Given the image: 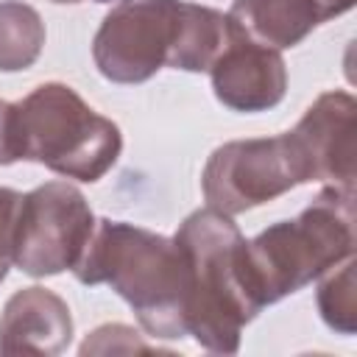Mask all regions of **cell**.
<instances>
[{
  "mask_svg": "<svg viewBox=\"0 0 357 357\" xmlns=\"http://www.w3.org/2000/svg\"><path fill=\"white\" fill-rule=\"evenodd\" d=\"M73 271L84 284H112L148 335L167 340L187 335L190 268L176 240L103 218Z\"/></svg>",
  "mask_w": 357,
  "mask_h": 357,
  "instance_id": "cell-1",
  "label": "cell"
},
{
  "mask_svg": "<svg viewBox=\"0 0 357 357\" xmlns=\"http://www.w3.org/2000/svg\"><path fill=\"white\" fill-rule=\"evenodd\" d=\"M190 268L187 335L215 354H234L240 332L262 310L251 290L245 237L226 212H192L173 237Z\"/></svg>",
  "mask_w": 357,
  "mask_h": 357,
  "instance_id": "cell-2",
  "label": "cell"
},
{
  "mask_svg": "<svg viewBox=\"0 0 357 357\" xmlns=\"http://www.w3.org/2000/svg\"><path fill=\"white\" fill-rule=\"evenodd\" d=\"M354 251V190L326 187L296 218L245 240V265L257 301L273 304Z\"/></svg>",
  "mask_w": 357,
  "mask_h": 357,
  "instance_id": "cell-3",
  "label": "cell"
},
{
  "mask_svg": "<svg viewBox=\"0 0 357 357\" xmlns=\"http://www.w3.org/2000/svg\"><path fill=\"white\" fill-rule=\"evenodd\" d=\"M17 145L20 159L39 162L67 178L98 181L117 162L123 134L73 86L53 81L17 103Z\"/></svg>",
  "mask_w": 357,
  "mask_h": 357,
  "instance_id": "cell-4",
  "label": "cell"
},
{
  "mask_svg": "<svg viewBox=\"0 0 357 357\" xmlns=\"http://www.w3.org/2000/svg\"><path fill=\"white\" fill-rule=\"evenodd\" d=\"M187 0H123L100 22L92 59L114 84H142L162 67L181 64Z\"/></svg>",
  "mask_w": 357,
  "mask_h": 357,
  "instance_id": "cell-5",
  "label": "cell"
},
{
  "mask_svg": "<svg viewBox=\"0 0 357 357\" xmlns=\"http://www.w3.org/2000/svg\"><path fill=\"white\" fill-rule=\"evenodd\" d=\"M95 231L84 192L67 181H47L22 195L14 265L28 276H53L75 268Z\"/></svg>",
  "mask_w": 357,
  "mask_h": 357,
  "instance_id": "cell-6",
  "label": "cell"
},
{
  "mask_svg": "<svg viewBox=\"0 0 357 357\" xmlns=\"http://www.w3.org/2000/svg\"><path fill=\"white\" fill-rule=\"evenodd\" d=\"M298 184L304 173L287 134L226 142L212 151L201 176L206 204L226 215L268 204Z\"/></svg>",
  "mask_w": 357,
  "mask_h": 357,
  "instance_id": "cell-7",
  "label": "cell"
},
{
  "mask_svg": "<svg viewBox=\"0 0 357 357\" xmlns=\"http://www.w3.org/2000/svg\"><path fill=\"white\" fill-rule=\"evenodd\" d=\"M354 98L335 89L318 95L296 128L284 131L304 181H329V187L354 190Z\"/></svg>",
  "mask_w": 357,
  "mask_h": 357,
  "instance_id": "cell-8",
  "label": "cell"
},
{
  "mask_svg": "<svg viewBox=\"0 0 357 357\" xmlns=\"http://www.w3.org/2000/svg\"><path fill=\"white\" fill-rule=\"evenodd\" d=\"M215 98L234 112L273 109L287 89V70L279 50L248 39L240 28L209 67Z\"/></svg>",
  "mask_w": 357,
  "mask_h": 357,
  "instance_id": "cell-9",
  "label": "cell"
},
{
  "mask_svg": "<svg viewBox=\"0 0 357 357\" xmlns=\"http://www.w3.org/2000/svg\"><path fill=\"white\" fill-rule=\"evenodd\" d=\"M73 340V318L64 298L47 287L17 290L0 315V354H61Z\"/></svg>",
  "mask_w": 357,
  "mask_h": 357,
  "instance_id": "cell-10",
  "label": "cell"
},
{
  "mask_svg": "<svg viewBox=\"0 0 357 357\" xmlns=\"http://www.w3.org/2000/svg\"><path fill=\"white\" fill-rule=\"evenodd\" d=\"M229 17L248 39L273 50L298 45L324 22L315 0H234Z\"/></svg>",
  "mask_w": 357,
  "mask_h": 357,
  "instance_id": "cell-11",
  "label": "cell"
},
{
  "mask_svg": "<svg viewBox=\"0 0 357 357\" xmlns=\"http://www.w3.org/2000/svg\"><path fill=\"white\" fill-rule=\"evenodd\" d=\"M45 45V22L39 11L20 0L0 3V70H28Z\"/></svg>",
  "mask_w": 357,
  "mask_h": 357,
  "instance_id": "cell-12",
  "label": "cell"
},
{
  "mask_svg": "<svg viewBox=\"0 0 357 357\" xmlns=\"http://www.w3.org/2000/svg\"><path fill=\"white\" fill-rule=\"evenodd\" d=\"M321 318L340 335H354L357 329V284H354V259L346 257L343 265L329 273L318 287Z\"/></svg>",
  "mask_w": 357,
  "mask_h": 357,
  "instance_id": "cell-13",
  "label": "cell"
},
{
  "mask_svg": "<svg viewBox=\"0 0 357 357\" xmlns=\"http://www.w3.org/2000/svg\"><path fill=\"white\" fill-rule=\"evenodd\" d=\"M137 354V351H153V346L142 343L131 326L123 324H106L95 329L84 343H81V357L86 354Z\"/></svg>",
  "mask_w": 357,
  "mask_h": 357,
  "instance_id": "cell-14",
  "label": "cell"
},
{
  "mask_svg": "<svg viewBox=\"0 0 357 357\" xmlns=\"http://www.w3.org/2000/svg\"><path fill=\"white\" fill-rule=\"evenodd\" d=\"M20 204L22 195L17 190L0 187V276H6L14 262V231H17Z\"/></svg>",
  "mask_w": 357,
  "mask_h": 357,
  "instance_id": "cell-15",
  "label": "cell"
},
{
  "mask_svg": "<svg viewBox=\"0 0 357 357\" xmlns=\"http://www.w3.org/2000/svg\"><path fill=\"white\" fill-rule=\"evenodd\" d=\"M20 159L17 145V103L0 100V165H11Z\"/></svg>",
  "mask_w": 357,
  "mask_h": 357,
  "instance_id": "cell-16",
  "label": "cell"
},
{
  "mask_svg": "<svg viewBox=\"0 0 357 357\" xmlns=\"http://www.w3.org/2000/svg\"><path fill=\"white\" fill-rule=\"evenodd\" d=\"M315 3L321 8L324 20H332V17H337V14H343V11H349L354 6V0H315Z\"/></svg>",
  "mask_w": 357,
  "mask_h": 357,
  "instance_id": "cell-17",
  "label": "cell"
},
{
  "mask_svg": "<svg viewBox=\"0 0 357 357\" xmlns=\"http://www.w3.org/2000/svg\"><path fill=\"white\" fill-rule=\"evenodd\" d=\"M53 3H81V0H53ZM95 3H109V0H95Z\"/></svg>",
  "mask_w": 357,
  "mask_h": 357,
  "instance_id": "cell-18",
  "label": "cell"
},
{
  "mask_svg": "<svg viewBox=\"0 0 357 357\" xmlns=\"http://www.w3.org/2000/svg\"><path fill=\"white\" fill-rule=\"evenodd\" d=\"M3 279H6V276H0V282H3Z\"/></svg>",
  "mask_w": 357,
  "mask_h": 357,
  "instance_id": "cell-19",
  "label": "cell"
}]
</instances>
